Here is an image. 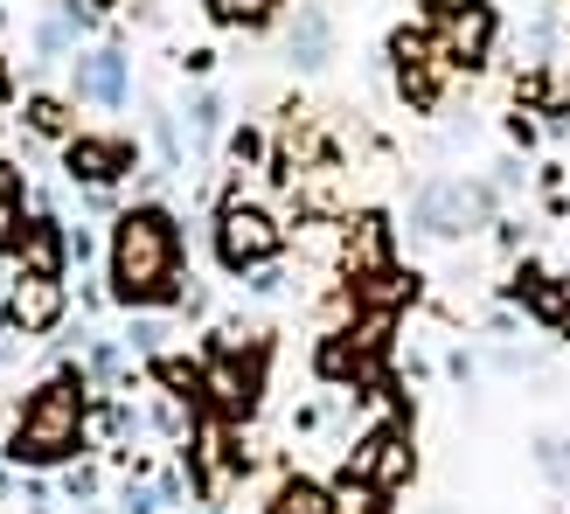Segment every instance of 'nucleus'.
<instances>
[{"mask_svg":"<svg viewBox=\"0 0 570 514\" xmlns=\"http://www.w3.org/2000/svg\"><path fill=\"white\" fill-rule=\"evenodd\" d=\"M21 355H28V334H21V327H8V320H0V368H14Z\"/></svg>","mask_w":570,"mask_h":514,"instance_id":"473e14b6","label":"nucleus"},{"mask_svg":"<svg viewBox=\"0 0 570 514\" xmlns=\"http://www.w3.org/2000/svg\"><path fill=\"white\" fill-rule=\"evenodd\" d=\"M376 355H383V320H368L362 334H327L321 355H313V368H321V383H376Z\"/></svg>","mask_w":570,"mask_h":514,"instance_id":"9b49d317","label":"nucleus"},{"mask_svg":"<svg viewBox=\"0 0 570 514\" xmlns=\"http://www.w3.org/2000/svg\"><path fill=\"white\" fill-rule=\"evenodd\" d=\"M14 494H21V473L8 466V452H0V501H14Z\"/></svg>","mask_w":570,"mask_h":514,"instance_id":"f704fd0d","label":"nucleus"},{"mask_svg":"<svg viewBox=\"0 0 570 514\" xmlns=\"http://www.w3.org/2000/svg\"><path fill=\"white\" fill-rule=\"evenodd\" d=\"M188 411H195L188 396L160 389V404H154V417H147V424H154V432H167V438H188V432H195V417H188Z\"/></svg>","mask_w":570,"mask_h":514,"instance_id":"393cba45","label":"nucleus"},{"mask_svg":"<svg viewBox=\"0 0 570 514\" xmlns=\"http://www.w3.org/2000/svg\"><path fill=\"white\" fill-rule=\"evenodd\" d=\"M21 126L36 132V139H56V147L77 132V126H70V105L56 98V91H28V98H21Z\"/></svg>","mask_w":570,"mask_h":514,"instance_id":"a211bd4d","label":"nucleus"},{"mask_svg":"<svg viewBox=\"0 0 570 514\" xmlns=\"http://www.w3.org/2000/svg\"><path fill=\"white\" fill-rule=\"evenodd\" d=\"M445 376H452V383H473L480 368H473V355H466V348H452V355H445Z\"/></svg>","mask_w":570,"mask_h":514,"instance_id":"72a5a7b5","label":"nucleus"},{"mask_svg":"<svg viewBox=\"0 0 570 514\" xmlns=\"http://www.w3.org/2000/svg\"><path fill=\"white\" fill-rule=\"evenodd\" d=\"M265 514H334V487H321V480H285V487L265 501Z\"/></svg>","mask_w":570,"mask_h":514,"instance_id":"6ab92c4d","label":"nucleus"},{"mask_svg":"<svg viewBox=\"0 0 570 514\" xmlns=\"http://www.w3.org/2000/svg\"><path fill=\"white\" fill-rule=\"evenodd\" d=\"M230 160H237V167H258V160H265V132H258V126H237V132H230Z\"/></svg>","mask_w":570,"mask_h":514,"instance_id":"c85d7f7f","label":"nucleus"},{"mask_svg":"<svg viewBox=\"0 0 570 514\" xmlns=\"http://www.w3.org/2000/svg\"><path fill=\"white\" fill-rule=\"evenodd\" d=\"M139 424H147V417H139L126 396H111V404H91V438H132Z\"/></svg>","mask_w":570,"mask_h":514,"instance_id":"b1692460","label":"nucleus"},{"mask_svg":"<svg viewBox=\"0 0 570 514\" xmlns=\"http://www.w3.org/2000/svg\"><path fill=\"white\" fill-rule=\"evenodd\" d=\"M63 313H70V293H63V278H42V271H14L8 285V306H0V320L21 327L28 340H42L63 327Z\"/></svg>","mask_w":570,"mask_h":514,"instance_id":"9d476101","label":"nucleus"},{"mask_svg":"<svg viewBox=\"0 0 570 514\" xmlns=\"http://www.w3.org/2000/svg\"><path fill=\"white\" fill-rule=\"evenodd\" d=\"M203 396L216 417H250L265 404V334H250L244 320L216 327L209 340V362H203Z\"/></svg>","mask_w":570,"mask_h":514,"instance_id":"7ed1b4c3","label":"nucleus"},{"mask_svg":"<svg viewBox=\"0 0 570 514\" xmlns=\"http://www.w3.org/2000/svg\"><path fill=\"white\" fill-rule=\"evenodd\" d=\"M139 167V147L126 132H70L63 139V181L77 188H119Z\"/></svg>","mask_w":570,"mask_h":514,"instance_id":"423d86ee","label":"nucleus"},{"mask_svg":"<svg viewBox=\"0 0 570 514\" xmlns=\"http://www.w3.org/2000/svg\"><path fill=\"white\" fill-rule=\"evenodd\" d=\"M70 98L77 105H105V111H119L132 98V56L119 42H83L70 56Z\"/></svg>","mask_w":570,"mask_h":514,"instance_id":"1a4fd4ad","label":"nucleus"},{"mask_svg":"<svg viewBox=\"0 0 570 514\" xmlns=\"http://www.w3.org/2000/svg\"><path fill=\"white\" fill-rule=\"evenodd\" d=\"M195 514H223V507H216V501H203V507H195Z\"/></svg>","mask_w":570,"mask_h":514,"instance_id":"4c0bfd02","label":"nucleus"},{"mask_svg":"<svg viewBox=\"0 0 570 514\" xmlns=\"http://www.w3.org/2000/svg\"><path fill=\"white\" fill-rule=\"evenodd\" d=\"M91 257H98V237H91V223H70V265L83 271Z\"/></svg>","mask_w":570,"mask_h":514,"instance_id":"2f4dec72","label":"nucleus"},{"mask_svg":"<svg viewBox=\"0 0 570 514\" xmlns=\"http://www.w3.org/2000/svg\"><path fill=\"white\" fill-rule=\"evenodd\" d=\"M390 56H396V91H404L411 111H432L439 105V63H432V42L417 28H396L390 36Z\"/></svg>","mask_w":570,"mask_h":514,"instance_id":"f8f14e48","label":"nucleus"},{"mask_svg":"<svg viewBox=\"0 0 570 514\" xmlns=\"http://www.w3.org/2000/svg\"><path fill=\"white\" fill-rule=\"evenodd\" d=\"M36 223V188H28V175L14 160H0V257L21 250V230Z\"/></svg>","mask_w":570,"mask_h":514,"instance_id":"2eb2a0df","label":"nucleus"},{"mask_svg":"<svg viewBox=\"0 0 570 514\" xmlns=\"http://www.w3.org/2000/svg\"><path fill=\"white\" fill-rule=\"evenodd\" d=\"M105 293L111 306L126 313H160V306H181L188 293V271H181V223L167 202H132L111 216V237H105Z\"/></svg>","mask_w":570,"mask_h":514,"instance_id":"f257e3e1","label":"nucleus"},{"mask_svg":"<svg viewBox=\"0 0 570 514\" xmlns=\"http://www.w3.org/2000/svg\"><path fill=\"white\" fill-rule=\"evenodd\" d=\"M0 452H8L14 473H63L70 459L91 452V376H83V362H63L21 396L14 432Z\"/></svg>","mask_w":570,"mask_h":514,"instance_id":"f03ea898","label":"nucleus"},{"mask_svg":"<svg viewBox=\"0 0 570 514\" xmlns=\"http://www.w3.org/2000/svg\"><path fill=\"white\" fill-rule=\"evenodd\" d=\"M119 514H160V494L139 487V480H126V487H119Z\"/></svg>","mask_w":570,"mask_h":514,"instance_id":"c756f323","label":"nucleus"},{"mask_svg":"<svg viewBox=\"0 0 570 514\" xmlns=\"http://www.w3.org/2000/svg\"><path fill=\"white\" fill-rule=\"evenodd\" d=\"M535 466H543L557 487H570V438H543L535 445Z\"/></svg>","mask_w":570,"mask_h":514,"instance_id":"bb28decb","label":"nucleus"},{"mask_svg":"<svg viewBox=\"0 0 570 514\" xmlns=\"http://www.w3.org/2000/svg\"><path fill=\"white\" fill-rule=\"evenodd\" d=\"M417 299V278L411 271H396V265H376V271H355V306H404Z\"/></svg>","mask_w":570,"mask_h":514,"instance_id":"dca6fc26","label":"nucleus"},{"mask_svg":"<svg viewBox=\"0 0 570 514\" xmlns=\"http://www.w3.org/2000/svg\"><path fill=\"white\" fill-rule=\"evenodd\" d=\"M126 355H132V348H119V340H105V334H83V376H91L98 389H126V383H132Z\"/></svg>","mask_w":570,"mask_h":514,"instance_id":"f3484780","label":"nucleus"},{"mask_svg":"<svg viewBox=\"0 0 570 514\" xmlns=\"http://www.w3.org/2000/svg\"><path fill=\"white\" fill-rule=\"evenodd\" d=\"M250 278V293H258V299H278L285 293V265H278V257H272V265H258V271H244Z\"/></svg>","mask_w":570,"mask_h":514,"instance_id":"7c9ffc66","label":"nucleus"},{"mask_svg":"<svg viewBox=\"0 0 570 514\" xmlns=\"http://www.w3.org/2000/svg\"><path fill=\"white\" fill-rule=\"evenodd\" d=\"M8 83H14V77H8V49H0V98H8Z\"/></svg>","mask_w":570,"mask_h":514,"instance_id":"c9c22d12","label":"nucleus"},{"mask_svg":"<svg viewBox=\"0 0 570 514\" xmlns=\"http://www.w3.org/2000/svg\"><path fill=\"white\" fill-rule=\"evenodd\" d=\"M341 473H355V480H368V487H383V494H404L411 473H417L411 432H404V424H368L362 445L348 452V466H341Z\"/></svg>","mask_w":570,"mask_h":514,"instance_id":"0eeeda50","label":"nucleus"},{"mask_svg":"<svg viewBox=\"0 0 570 514\" xmlns=\"http://www.w3.org/2000/svg\"><path fill=\"white\" fill-rule=\"evenodd\" d=\"M21 271H42V278H70V223H56L36 209V223L21 230V250H14Z\"/></svg>","mask_w":570,"mask_h":514,"instance_id":"ddd939ff","label":"nucleus"},{"mask_svg":"<svg viewBox=\"0 0 570 514\" xmlns=\"http://www.w3.org/2000/svg\"><path fill=\"white\" fill-rule=\"evenodd\" d=\"M439 8V56L445 63H460V70H480L494 56V36H501V21L488 0H432Z\"/></svg>","mask_w":570,"mask_h":514,"instance_id":"6e6552de","label":"nucleus"},{"mask_svg":"<svg viewBox=\"0 0 570 514\" xmlns=\"http://www.w3.org/2000/svg\"><path fill=\"white\" fill-rule=\"evenodd\" d=\"M77 514H98V507H77Z\"/></svg>","mask_w":570,"mask_h":514,"instance_id":"58836bf2","label":"nucleus"},{"mask_svg":"<svg viewBox=\"0 0 570 514\" xmlns=\"http://www.w3.org/2000/svg\"><path fill=\"white\" fill-rule=\"evenodd\" d=\"M147 139H154V154H160V175H181V167H188L181 132H175V111H167L160 98H147Z\"/></svg>","mask_w":570,"mask_h":514,"instance_id":"aec40b11","label":"nucleus"},{"mask_svg":"<svg viewBox=\"0 0 570 514\" xmlns=\"http://www.w3.org/2000/svg\"><path fill=\"white\" fill-rule=\"evenodd\" d=\"M188 487H195V480H188L181 466H160V473H154V494H160V507H188Z\"/></svg>","mask_w":570,"mask_h":514,"instance_id":"cd10ccee","label":"nucleus"},{"mask_svg":"<svg viewBox=\"0 0 570 514\" xmlns=\"http://www.w3.org/2000/svg\"><path fill=\"white\" fill-rule=\"evenodd\" d=\"M334 514H390V494H383V487H368V480H355V473H341Z\"/></svg>","mask_w":570,"mask_h":514,"instance_id":"412c9836","label":"nucleus"},{"mask_svg":"<svg viewBox=\"0 0 570 514\" xmlns=\"http://www.w3.org/2000/svg\"><path fill=\"white\" fill-rule=\"evenodd\" d=\"M91 8H98V14H111V8H119V0H91Z\"/></svg>","mask_w":570,"mask_h":514,"instance_id":"e433bc0d","label":"nucleus"},{"mask_svg":"<svg viewBox=\"0 0 570 514\" xmlns=\"http://www.w3.org/2000/svg\"><path fill=\"white\" fill-rule=\"evenodd\" d=\"M98 487H105V473H98L91 459H70V466H63V501L91 507V501H98Z\"/></svg>","mask_w":570,"mask_h":514,"instance_id":"a878e982","label":"nucleus"},{"mask_svg":"<svg viewBox=\"0 0 570 514\" xmlns=\"http://www.w3.org/2000/svg\"><path fill=\"white\" fill-rule=\"evenodd\" d=\"M278 250H285V223L265 202L230 195V202L216 209V265L223 271H258V265H272Z\"/></svg>","mask_w":570,"mask_h":514,"instance_id":"39448f33","label":"nucleus"},{"mask_svg":"<svg viewBox=\"0 0 570 514\" xmlns=\"http://www.w3.org/2000/svg\"><path fill=\"white\" fill-rule=\"evenodd\" d=\"M272 14H278V0H209L216 28H265Z\"/></svg>","mask_w":570,"mask_h":514,"instance_id":"4be33fe9","label":"nucleus"},{"mask_svg":"<svg viewBox=\"0 0 570 514\" xmlns=\"http://www.w3.org/2000/svg\"><path fill=\"white\" fill-rule=\"evenodd\" d=\"M181 111H188V132H195V147L209 154V147H216V132H223V98H216V91H195Z\"/></svg>","mask_w":570,"mask_h":514,"instance_id":"5701e85b","label":"nucleus"},{"mask_svg":"<svg viewBox=\"0 0 570 514\" xmlns=\"http://www.w3.org/2000/svg\"><path fill=\"white\" fill-rule=\"evenodd\" d=\"M488 216H494V188L466 181V175H432V181H417V195H411V237L417 244L473 237Z\"/></svg>","mask_w":570,"mask_h":514,"instance_id":"20e7f679","label":"nucleus"},{"mask_svg":"<svg viewBox=\"0 0 570 514\" xmlns=\"http://www.w3.org/2000/svg\"><path fill=\"white\" fill-rule=\"evenodd\" d=\"M285 56H293L299 70H327V56H334V14L321 8V0H306V8L293 14V28H285Z\"/></svg>","mask_w":570,"mask_h":514,"instance_id":"4468645a","label":"nucleus"}]
</instances>
